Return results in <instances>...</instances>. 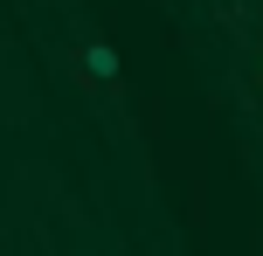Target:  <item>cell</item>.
Wrapping results in <instances>:
<instances>
[{
	"instance_id": "7a4b0ae2",
	"label": "cell",
	"mask_w": 263,
	"mask_h": 256,
	"mask_svg": "<svg viewBox=\"0 0 263 256\" xmlns=\"http://www.w3.org/2000/svg\"><path fill=\"white\" fill-rule=\"evenodd\" d=\"M256 55H263V28H256Z\"/></svg>"
},
{
	"instance_id": "6da1fadb",
	"label": "cell",
	"mask_w": 263,
	"mask_h": 256,
	"mask_svg": "<svg viewBox=\"0 0 263 256\" xmlns=\"http://www.w3.org/2000/svg\"><path fill=\"white\" fill-rule=\"evenodd\" d=\"M77 63H83V83H104V90H118V49H111L104 35H97V42H83V55H77Z\"/></svg>"
},
{
	"instance_id": "3957f363",
	"label": "cell",
	"mask_w": 263,
	"mask_h": 256,
	"mask_svg": "<svg viewBox=\"0 0 263 256\" xmlns=\"http://www.w3.org/2000/svg\"><path fill=\"white\" fill-rule=\"evenodd\" d=\"M256 90H263V76H256Z\"/></svg>"
}]
</instances>
